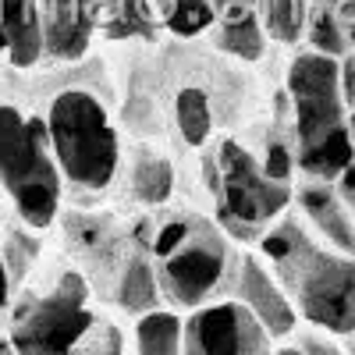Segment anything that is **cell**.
<instances>
[{"mask_svg":"<svg viewBox=\"0 0 355 355\" xmlns=\"http://www.w3.org/2000/svg\"><path fill=\"white\" fill-rule=\"evenodd\" d=\"M259 259L288 291L299 320L334 338L355 331V256L327 249L302 217L284 214L259 239Z\"/></svg>","mask_w":355,"mask_h":355,"instance_id":"1","label":"cell"},{"mask_svg":"<svg viewBox=\"0 0 355 355\" xmlns=\"http://www.w3.org/2000/svg\"><path fill=\"white\" fill-rule=\"evenodd\" d=\"M288 100L295 121V164L313 182H338L355 160L348 132V100L341 89V61L316 50L291 57Z\"/></svg>","mask_w":355,"mask_h":355,"instance_id":"2","label":"cell"},{"mask_svg":"<svg viewBox=\"0 0 355 355\" xmlns=\"http://www.w3.org/2000/svg\"><path fill=\"white\" fill-rule=\"evenodd\" d=\"M150 256L160 299L189 313L206 302H217V295L234 281V270H239L227 231L199 214H182L160 224Z\"/></svg>","mask_w":355,"mask_h":355,"instance_id":"3","label":"cell"},{"mask_svg":"<svg viewBox=\"0 0 355 355\" xmlns=\"http://www.w3.org/2000/svg\"><path fill=\"white\" fill-rule=\"evenodd\" d=\"M0 189L15 202L18 217L43 231L61 210V167L43 117L0 103Z\"/></svg>","mask_w":355,"mask_h":355,"instance_id":"4","label":"cell"},{"mask_svg":"<svg viewBox=\"0 0 355 355\" xmlns=\"http://www.w3.org/2000/svg\"><path fill=\"white\" fill-rule=\"evenodd\" d=\"M46 128L61 178H68L75 189L100 192L114 182L121 146H117L107 107L93 93H85V89L57 93L46 110Z\"/></svg>","mask_w":355,"mask_h":355,"instance_id":"5","label":"cell"},{"mask_svg":"<svg viewBox=\"0 0 355 355\" xmlns=\"http://www.w3.org/2000/svg\"><path fill=\"white\" fill-rule=\"evenodd\" d=\"M214 192H217V224L227 239L259 242L291 206V185L274 178L242 142L224 139L214 157Z\"/></svg>","mask_w":355,"mask_h":355,"instance_id":"6","label":"cell"},{"mask_svg":"<svg viewBox=\"0 0 355 355\" xmlns=\"http://www.w3.org/2000/svg\"><path fill=\"white\" fill-rule=\"evenodd\" d=\"M93 288L82 270H64L46 291H25L11 309L8 341L18 355H71L96 323Z\"/></svg>","mask_w":355,"mask_h":355,"instance_id":"7","label":"cell"},{"mask_svg":"<svg viewBox=\"0 0 355 355\" xmlns=\"http://www.w3.org/2000/svg\"><path fill=\"white\" fill-rule=\"evenodd\" d=\"M185 355H274V334L239 299L192 309L182 334Z\"/></svg>","mask_w":355,"mask_h":355,"instance_id":"8","label":"cell"},{"mask_svg":"<svg viewBox=\"0 0 355 355\" xmlns=\"http://www.w3.org/2000/svg\"><path fill=\"white\" fill-rule=\"evenodd\" d=\"M234 299L242 306H249V313L263 323L266 331L274 334V341L281 338H291L299 331V313H295L288 291L281 288V281L270 274L259 256H242L239 259V270H234Z\"/></svg>","mask_w":355,"mask_h":355,"instance_id":"9","label":"cell"},{"mask_svg":"<svg viewBox=\"0 0 355 355\" xmlns=\"http://www.w3.org/2000/svg\"><path fill=\"white\" fill-rule=\"evenodd\" d=\"M299 202V217L309 224L316 239L345 256H355V214L348 210V202L334 189V182H313L306 178V185L295 192Z\"/></svg>","mask_w":355,"mask_h":355,"instance_id":"10","label":"cell"},{"mask_svg":"<svg viewBox=\"0 0 355 355\" xmlns=\"http://www.w3.org/2000/svg\"><path fill=\"white\" fill-rule=\"evenodd\" d=\"M93 15H96V0H40L46 53L57 57V61L82 57L89 36H93Z\"/></svg>","mask_w":355,"mask_h":355,"instance_id":"11","label":"cell"},{"mask_svg":"<svg viewBox=\"0 0 355 355\" xmlns=\"http://www.w3.org/2000/svg\"><path fill=\"white\" fill-rule=\"evenodd\" d=\"M0 46L15 68H33L46 53L40 0H0Z\"/></svg>","mask_w":355,"mask_h":355,"instance_id":"12","label":"cell"},{"mask_svg":"<svg viewBox=\"0 0 355 355\" xmlns=\"http://www.w3.org/2000/svg\"><path fill=\"white\" fill-rule=\"evenodd\" d=\"M309 50L327 57L355 53V0H313L306 15Z\"/></svg>","mask_w":355,"mask_h":355,"instance_id":"13","label":"cell"},{"mask_svg":"<svg viewBox=\"0 0 355 355\" xmlns=\"http://www.w3.org/2000/svg\"><path fill=\"white\" fill-rule=\"evenodd\" d=\"M217 46L239 61H259L266 33L252 0H217Z\"/></svg>","mask_w":355,"mask_h":355,"instance_id":"14","label":"cell"},{"mask_svg":"<svg viewBox=\"0 0 355 355\" xmlns=\"http://www.w3.org/2000/svg\"><path fill=\"white\" fill-rule=\"evenodd\" d=\"M185 320L171 309H153L135 320L132 355H185Z\"/></svg>","mask_w":355,"mask_h":355,"instance_id":"15","label":"cell"},{"mask_svg":"<svg viewBox=\"0 0 355 355\" xmlns=\"http://www.w3.org/2000/svg\"><path fill=\"white\" fill-rule=\"evenodd\" d=\"M146 8L174 36H199L217 21V0H146Z\"/></svg>","mask_w":355,"mask_h":355,"instance_id":"16","label":"cell"},{"mask_svg":"<svg viewBox=\"0 0 355 355\" xmlns=\"http://www.w3.org/2000/svg\"><path fill=\"white\" fill-rule=\"evenodd\" d=\"M132 192L146 206H157V202L171 199V192H174L171 160H164L150 150H139L135 160H132Z\"/></svg>","mask_w":355,"mask_h":355,"instance_id":"17","label":"cell"},{"mask_svg":"<svg viewBox=\"0 0 355 355\" xmlns=\"http://www.w3.org/2000/svg\"><path fill=\"white\" fill-rule=\"evenodd\" d=\"M306 15H309L306 0H263V8H259L266 40L288 43V46L306 36Z\"/></svg>","mask_w":355,"mask_h":355,"instance_id":"18","label":"cell"},{"mask_svg":"<svg viewBox=\"0 0 355 355\" xmlns=\"http://www.w3.org/2000/svg\"><path fill=\"white\" fill-rule=\"evenodd\" d=\"M174 114H178L182 139L189 146H202L206 139H210V132H214V110H210V96H206L199 85H189V89L178 93Z\"/></svg>","mask_w":355,"mask_h":355,"instance_id":"19","label":"cell"},{"mask_svg":"<svg viewBox=\"0 0 355 355\" xmlns=\"http://www.w3.org/2000/svg\"><path fill=\"white\" fill-rule=\"evenodd\" d=\"M71 355H125V334L114 320L96 316V323L89 327V334L78 341Z\"/></svg>","mask_w":355,"mask_h":355,"instance_id":"20","label":"cell"},{"mask_svg":"<svg viewBox=\"0 0 355 355\" xmlns=\"http://www.w3.org/2000/svg\"><path fill=\"white\" fill-rule=\"evenodd\" d=\"M0 256H4V266H8L11 281L18 284V281L28 274V266L36 263V256H40V242H36L28 231H15L11 239H8V249L0 252Z\"/></svg>","mask_w":355,"mask_h":355,"instance_id":"21","label":"cell"},{"mask_svg":"<svg viewBox=\"0 0 355 355\" xmlns=\"http://www.w3.org/2000/svg\"><path fill=\"white\" fill-rule=\"evenodd\" d=\"M299 348H302V355H348V348L341 341H334V334L316 331V327L299 334Z\"/></svg>","mask_w":355,"mask_h":355,"instance_id":"22","label":"cell"},{"mask_svg":"<svg viewBox=\"0 0 355 355\" xmlns=\"http://www.w3.org/2000/svg\"><path fill=\"white\" fill-rule=\"evenodd\" d=\"M341 89H345L348 107H355V53L341 57Z\"/></svg>","mask_w":355,"mask_h":355,"instance_id":"23","label":"cell"},{"mask_svg":"<svg viewBox=\"0 0 355 355\" xmlns=\"http://www.w3.org/2000/svg\"><path fill=\"white\" fill-rule=\"evenodd\" d=\"M11 274H8V266H4V256H0V316L8 313V306H11Z\"/></svg>","mask_w":355,"mask_h":355,"instance_id":"24","label":"cell"},{"mask_svg":"<svg viewBox=\"0 0 355 355\" xmlns=\"http://www.w3.org/2000/svg\"><path fill=\"white\" fill-rule=\"evenodd\" d=\"M274 355H302V348H299V341H295V345H281V348H274Z\"/></svg>","mask_w":355,"mask_h":355,"instance_id":"25","label":"cell"},{"mask_svg":"<svg viewBox=\"0 0 355 355\" xmlns=\"http://www.w3.org/2000/svg\"><path fill=\"white\" fill-rule=\"evenodd\" d=\"M0 355H18V352L11 348V341H8L4 334H0Z\"/></svg>","mask_w":355,"mask_h":355,"instance_id":"26","label":"cell"},{"mask_svg":"<svg viewBox=\"0 0 355 355\" xmlns=\"http://www.w3.org/2000/svg\"><path fill=\"white\" fill-rule=\"evenodd\" d=\"M348 132H352V142H355V107L348 110Z\"/></svg>","mask_w":355,"mask_h":355,"instance_id":"27","label":"cell"}]
</instances>
